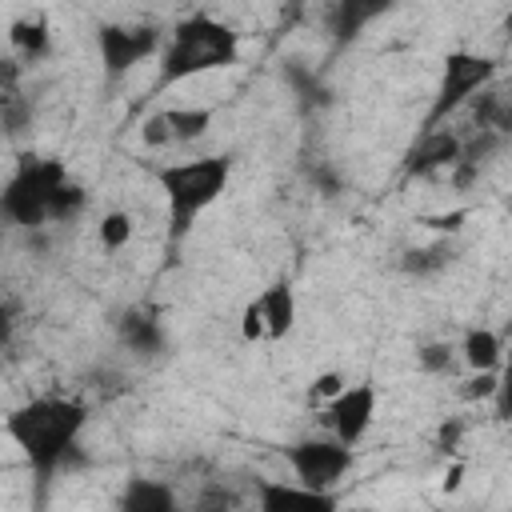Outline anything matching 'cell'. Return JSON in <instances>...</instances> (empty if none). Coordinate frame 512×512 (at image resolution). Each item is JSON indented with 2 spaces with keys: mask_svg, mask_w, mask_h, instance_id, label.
<instances>
[{
  "mask_svg": "<svg viewBox=\"0 0 512 512\" xmlns=\"http://www.w3.org/2000/svg\"><path fill=\"white\" fill-rule=\"evenodd\" d=\"M500 352H504V344H500V336H496L492 328H468V332H464L460 356H464L468 368L492 372V368H500Z\"/></svg>",
  "mask_w": 512,
  "mask_h": 512,
  "instance_id": "cell-17",
  "label": "cell"
},
{
  "mask_svg": "<svg viewBox=\"0 0 512 512\" xmlns=\"http://www.w3.org/2000/svg\"><path fill=\"white\" fill-rule=\"evenodd\" d=\"M260 320H264V340H284L296 328V288L292 280H272L256 296Z\"/></svg>",
  "mask_w": 512,
  "mask_h": 512,
  "instance_id": "cell-12",
  "label": "cell"
},
{
  "mask_svg": "<svg viewBox=\"0 0 512 512\" xmlns=\"http://www.w3.org/2000/svg\"><path fill=\"white\" fill-rule=\"evenodd\" d=\"M116 512H180V500H176L172 484L152 480V476H132L120 492Z\"/></svg>",
  "mask_w": 512,
  "mask_h": 512,
  "instance_id": "cell-14",
  "label": "cell"
},
{
  "mask_svg": "<svg viewBox=\"0 0 512 512\" xmlns=\"http://www.w3.org/2000/svg\"><path fill=\"white\" fill-rule=\"evenodd\" d=\"M460 148H464V140H460L452 128L420 132L416 144L404 152V176H428V172L452 168V164L460 160Z\"/></svg>",
  "mask_w": 512,
  "mask_h": 512,
  "instance_id": "cell-11",
  "label": "cell"
},
{
  "mask_svg": "<svg viewBox=\"0 0 512 512\" xmlns=\"http://www.w3.org/2000/svg\"><path fill=\"white\" fill-rule=\"evenodd\" d=\"M236 56H240V36L224 20H216L208 12H192L168 32V44L160 48V80H156V88H168V84L228 68V64H236Z\"/></svg>",
  "mask_w": 512,
  "mask_h": 512,
  "instance_id": "cell-2",
  "label": "cell"
},
{
  "mask_svg": "<svg viewBox=\"0 0 512 512\" xmlns=\"http://www.w3.org/2000/svg\"><path fill=\"white\" fill-rule=\"evenodd\" d=\"M116 336H120V344H124L128 352H136L140 360H152V356H160V352L168 348V336H164L160 320H156L152 312H136V308L116 320Z\"/></svg>",
  "mask_w": 512,
  "mask_h": 512,
  "instance_id": "cell-13",
  "label": "cell"
},
{
  "mask_svg": "<svg viewBox=\"0 0 512 512\" xmlns=\"http://www.w3.org/2000/svg\"><path fill=\"white\" fill-rule=\"evenodd\" d=\"M500 64L492 56H480V52H448L444 56V72H440V88L432 96V108L424 116V128L420 132H432V128H444V120L452 112H460L476 92H484L492 80H496Z\"/></svg>",
  "mask_w": 512,
  "mask_h": 512,
  "instance_id": "cell-5",
  "label": "cell"
},
{
  "mask_svg": "<svg viewBox=\"0 0 512 512\" xmlns=\"http://www.w3.org/2000/svg\"><path fill=\"white\" fill-rule=\"evenodd\" d=\"M388 12V4L384 0H376V4H364V0H340L336 8H332V36H336V44H348V40H356L360 32H364V24L368 20H376V16H384Z\"/></svg>",
  "mask_w": 512,
  "mask_h": 512,
  "instance_id": "cell-15",
  "label": "cell"
},
{
  "mask_svg": "<svg viewBox=\"0 0 512 512\" xmlns=\"http://www.w3.org/2000/svg\"><path fill=\"white\" fill-rule=\"evenodd\" d=\"M28 124H32V104L4 88V92H0V128H4L8 136H20Z\"/></svg>",
  "mask_w": 512,
  "mask_h": 512,
  "instance_id": "cell-22",
  "label": "cell"
},
{
  "mask_svg": "<svg viewBox=\"0 0 512 512\" xmlns=\"http://www.w3.org/2000/svg\"><path fill=\"white\" fill-rule=\"evenodd\" d=\"M284 84L296 92V100H300V108H304V112L332 104V92L320 84V72L304 68L300 60H288V64H284Z\"/></svg>",
  "mask_w": 512,
  "mask_h": 512,
  "instance_id": "cell-16",
  "label": "cell"
},
{
  "mask_svg": "<svg viewBox=\"0 0 512 512\" xmlns=\"http://www.w3.org/2000/svg\"><path fill=\"white\" fill-rule=\"evenodd\" d=\"M8 40L20 52V60H28V64H36V60H44L52 52V32H48L44 20H12Z\"/></svg>",
  "mask_w": 512,
  "mask_h": 512,
  "instance_id": "cell-18",
  "label": "cell"
},
{
  "mask_svg": "<svg viewBox=\"0 0 512 512\" xmlns=\"http://www.w3.org/2000/svg\"><path fill=\"white\" fill-rule=\"evenodd\" d=\"M460 432H464V424L460 420H452V424H444L440 428V448L448 452V448H456V440H460Z\"/></svg>",
  "mask_w": 512,
  "mask_h": 512,
  "instance_id": "cell-29",
  "label": "cell"
},
{
  "mask_svg": "<svg viewBox=\"0 0 512 512\" xmlns=\"http://www.w3.org/2000/svg\"><path fill=\"white\" fill-rule=\"evenodd\" d=\"M456 484H460V464H456V468H452V472H448V476H444V492H452V488H456Z\"/></svg>",
  "mask_w": 512,
  "mask_h": 512,
  "instance_id": "cell-30",
  "label": "cell"
},
{
  "mask_svg": "<svg viewBox=\"0 0 512 512\" xmlns=\"http://www.w3.org/2000/svg\"><path fill=\"white\" fill-rule=\"evenodd\" d=\"M212 128L208 108H164L144 120V144H188Z\"/></svg>",
  "mask_w": 512,
  "mask_h": 512,
  "instance_id": "cell-10",
  "label": "cell"
},
{
  "mask_svg": "<svg viewBox=\"0 0 512 512\" xmlns=\"http://www.w3.org/2000/svg\"><path fill=\"white\" fill-rule=\"evenodd\" d=\"M456 260V252H452V244H424V248H408L404 256H400V268L408 272V276H436V272H444L448 264Z\"/></svg>",
  "mask_w": 512,
  "mask_h": 512,
  "instance_id": "cell-19",
  "label": "cell"
},
{
  "mask_svg": "<svg viewBox=\"0 0 512 512\" xmlns=\"http://www.w3.org/2000/svg\"><path fill=\"white\" fill-rule=\"evenodd\" d=\"M376 404H380V392L372 380H360V384H344L328 404H324V420L332 424V440H340L344 448H356L372 420H376Z\"/></svg>",
  "mask_w": 512,
  "mask_h": 512,
  "instance_id": "cell-8",
  "label": "cell"
},
{
  "mask_svg": "<svg viewBox=\"0 0 512 512\" xmlns=\"http://www.w3.org/2000/svg\"><path fill=\"white\" fill-rule=\"evenodd\" d=\"M228 176H232V156H196V160L156 168V180L168 200V240L172 244H180L192 232V224L204 216V208H212L220 200V192L228 188Z\"/></svg>",
  "mask_w": 512,
  "mask_h": 512,
  "instance_id": "cell-3",
  "label": "cell"
},
{
  "mask_svg": "<svg viewBox=\"0 0 512 512\" xmlns=\"http://www.w3.org/2000/svg\"><path fill=\"white\" fill-rule=\"evenodd\" d=\"M84 424H88V404L72 396H32L4 416V432L20 448L40 492L52 484L56 472L72 468Z\"/></svg>",
  "mask_w": 512,
  "mask_h": 512,
  "instance_id": "cell-1",
  "label": "cell"
},
{
  "mask_svg": "<svg viewBox=\"0 0 512 512\" xmlns=\"http://www.w3.org/2000/svg\"><path fill=\"white\" fill-rule=\"evenodd\" d=\"M96 52L104 80L116 84L136 64L160 56V32L152 24H96Z\"/></svg>",
  "mask_w": 512,
  "mask_h": 512,
  "instance_id": "cell-6",
  "label": "cell"
},
{
  "mask_svg": "<svg viewBox=\"0 0 512 512\" xmlns=\"http://www.w3.org/2000/svg\"><path fill=\"white\" fill-rule=\"evenodd\" d=\"M256 508L260 512H340L332 492H312L288 480H256Z\"/></svg>",
  "mask_w": 512,
  "mask_h": 512,
  "instance_id": "cell-9",
  "label": "cell"
},
{
  "mask_svg": "<svg viewBox=\"0 0 512 512\" xmlns=\"http://www.w3.org/2000/svg\"><path fill=\"white\" fill-rule=\"evenodd\" d=\"M68 168L56 156H36L24 152L12 168V176L0 188V224L12 228H44L48 224V208L60 184H68Z\"/></svg>",
  "mask_w": 512,
  "mask_h": 512,
  "instance_id": "cell-4",
  "label": "cell"
},
{
  "mask_svg": "<svg viewBox=\"0 0 512 512\" xmlns=\"http://www.w3.org/2000/svg\"><path fill=\"white\" fill-rule=\"evenodd\" d=\"M240 332H244V340H260V336H264V320H260L256 300H248V308H244V316H240Z\"/></svg>",
  "mask_w": 512,
  "mask_h": 512,
  "instance_id": "cell-27",
  "label": "cell"
},
{
  "mask_svg": "<svg viewBox=\"0 0 512 512\" xmlns=\"http://www.w3.org/2000/svg\"><path fill=\"white\" fill-rule=\"evenodd\" d=\"M132 232H136V220H132V212H124V208L104 212L100 224H96V236H100V248H104V252H120V248L132 240Z\"/></svg>",
  "mask_w": 512,
  "mask_h": 512,
  "instance_id": "cell-20",
  "label": "cell"
},
{
  "mask_svg": "<svg viewBox=\"0 0 512 512\" xmlns=\"http://www.w3.org/2000/svg\"><path fill=\"white\" fill-rule=\"evenodd\" d=\"M340 388H344V376H340V372H324V376H316V380H312L308 400H312V404H320V400L328 404V400H332Z\"/></svg>",
  "mask_w": 512,
  "mask_h": 512,
  "instance_id": "cell-26",
  "label": "cell"
},
{
  "mask_svg": "<svg viewBox=\"0 0 512 512\" xmlns=\"http://www.w3.org/2000/svg\"><path fill=\"white\" fill-rule=\"evenodd\" d=\"M288 468L296 472V484L312 488V492H332L336 480L352 468V448H344L332 436H308L284 448Z\"/></svg>",
  "mask_w": 512,
  "mask_h": 512,
  "instance_id": "cell-7",
  "label": "cell"
},
{
  "mask_svg": "<svg viewBox=\"0 0 512 512\" xmlns=\"http://www.w3.org/2000/svg\"><path fill=\"white\" fill-rule=\"evenodd\" d=\"M496 392H500V368L472 376V380H468V388H464V396H468V400H492Z\"/></svg>",
  "mask_w": 512,
  "mask_h": 512,
  "instance_id": "cell-25",
  "label": "cell"
},
{
  "mask_svg": "<svg viewBox=\"0 0 512 512\" xmlns=\"http://www.w3.org/2000/svg\"><path fill=\"white\" fill-rule=\"evenodd\" d=\"M84 204H88V192L76 184V180H68V184H60L56 188V196H52V208H48V220H76L80 212H84Z\"/></svg>",
  "mask_w": 512,
  "mask_h": 512,
  "instance_id": "cell-21",
  "label": "cell"
},
{
  "mask_svg": "<svg viewBox=\"0 0 512 512\" xmlns=\"http://www.w3.org/2000/svg\"><path fill=\"white\" fill-rule=\"evenodd\" d=\"M460 220H468V212L460 208V212H440V216H428L424 224L428 228H436V232H456L460 228Z\"/></svg>",
  "mask_w": 512,
  "mask_h": 512,
  "instance_id": "cell-28",
  "label": "cell"
},
{
  "mask_svg": "<svg viewBox=\"0 0 512 512\" xmlns=\"http://www.w3.org/2000/svg\"><path fill=\"white\" fill-rule=\"evenodd\" d=\"M452 352H456L452 344H424V348L416 352V364H420L424 372H452V364H456Z\"/></svg>",
  "mask_w": 512,
  "mask_h": 512,
  "instance_id": "cell-24",
  "label": "cell"
},
{
  "mask_svg": "<svg viewBox=\"0 0 512 512\" xmlns=\"http://www.w3.org/2000/svg\"><path fill=\"white\" fill-rule=\"evenodd\" d=\"M20 320H24V308H20V300H12V296H0V356L12 348V340H16V332H20Z\"/></svg>",
  "mask_w": 512,
  "mask_h": 512,
  "instance_id": "cell-23",
  "label": "cell"
}]
</instances>
